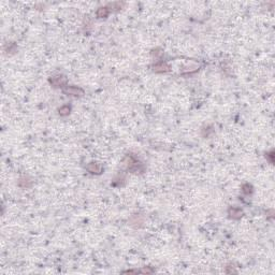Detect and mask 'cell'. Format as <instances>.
Here are the masks:
<instances>
[{"label":"cell","instance_id":"1","mask_svg":"<svg viewBox=\"0 0 275 275\" xmlns=\"http://www.w3.org/2000/svg\"><path fill=\"white\" fill-rule=\"evenodd\" d=\"M64 92L67 94V95H71V96H83L84 92L79 87H74V86H68L67 88L64 89Z\"/></svg>","mask_w":275,"mask_h":275},{"label":"cell","instance_id":"2","mask_svg":"<svg viewBox=\"0 0 275 275\" xmlns=\"http://www.w3.org/2000/svg\"><path fill=\"white\" fill-rule=\"evenodd\" d=\"M87 170H88L90 173H92V174H100L101 171H102V167H101L99 163L92 162L87 166Z\"/></svg>","mask_w":275,"mask_h":275},{"label":"cell","instance_id":"3","mask_svg":"<svg viewBox=\"0 0 275 275\" xmlns=\"http://www.w3.org/2000/svg\"><path fill=\"white\" fill-rule=\"evenodd\" d=\"M66 82V79L64 77H60V75H58V77H54L51 79V83L53 84L54 86H60L62 85V84Z\"/></svg>","mask_w":275,"mask_h":275},{"label":"cell","instance_id":"4","mask_svg":"<svg viewBox=\"0 0 275 275\" xmlns=\"http://www.w3.org/2000/svg\"><path fill=\"white\" fill-rule=\"evenodd\" d=\"M229 214H230V216L232 218H240L242 216L243 212L241 210H239V209H230L229 210Z\"/></svg>","mask_w":275,"mask_h":275},{"label":"cell","instance_id":"5","mask_svg":"<svg viewBox=\"0 0 275 275\" xmlns=\"http://www.w3.org/2000/svg\"><path fill=\"white\" fill-rule=\"evenodd\" d=\"M155 71H159V72H165V71H168V66L166 65V64H163V62H159V64H157V65H155Z\"/></svg>","mask_w":275,"mask_h":275},{"label":"cell","instance_id":"6","mask_svg":"<svg viewBox=\"0 0 275 275\" xmlns=\"http://www.w3.org/2000/svg\"><path fill=\"white\" fill-rule=\"evenodd\" d=\"M109 14V10L108 8H100L97 11V16L98 17H107Z\"/></svg>","mask_w":275,"mask_h":275},{"label":"cell","instance_id":"7","mask_svg":"<svg viewBox=\"0 0 275 275\" xmlns=\"http://www.w3.org/2000/svg\"><path fill=\"white\" fill-rule=\"evenodd\" d=\"M69 113H70V107H68V105H65V107H62L59 109V114L60 115H68Z\"/></svg>","mask_w":275,"mask_h":275}]
</instances>
